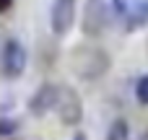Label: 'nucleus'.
<instances>
[{
    "mask_svg": "<svg viewBox=\"0 0 148 140\" xmlns=\"http://www.w3.org/2000/svg\"><path fill=\"white\" fill-rule=\"evenodd\" d=\"M55 109H57V114H60V122L68 125V127H75V125H81V120H83V101H81L78 91L70 88V86H60Z\"/></svg>",
    "mask_w": 148,
    "mask_h": 140,
    "instance_id": "obj_3",
    "label": "nucleus"
},
{
    "mask_svg": "<svg viewBox=\"0 0 148 140\" xmlns=\"http://www.w3.org/2000/svg\"><path fill=\"white\" fill-rule=\"evenodd\" d=\"M26 62H29L26 47H23L18 39H8V42L3 44V55H0L3 75H5V78H21L23 70H26Z\"/></svg>",
    "mask_w": 148,
    "mask_h": 140,
    "instance_id": "obj_4",
    "label": "nucleus"
},
{
    "mask_svg": "<svg viewBox=\"0 0 148 140\" xmlns=\"http://www.w3.org/2000/svg\"><path fill=\"white\" fill-rule=\"evenodd\" d=\"M109 21H112V5H109V0H86L83 18H81V26H83L86 36H101L107 31Z\"/></svg>",
    "mask_w": 148,
    "mask_h": 140,
    "instance_id": "obj_2",
    "label": "nucleus"
},
{
    "mask_svg": "<svg viewBox=\"0 0 148 140\" xmlns=\"http://www.w3.org/2000/svg\"><path fill=\"white\" fill-rule=\"evenodd\" d=\"M138 140H148V130H146V132H143V135H140Z\"/></svg>",
    "mask_w": 148,
    "mask_h": 140,
    "instance_id": "obj_13",
    "label": "nucleus"
},
{
    "mask_svg": "<svg viewBox=\"0 0 148 140\" xmlns=\"http://www.w3.org/2000/svg\"><path fill=\"white\" fill-rule=\"evenodd\" d=\"M57 94H60V86L57 83H42L34 94H31V99H29V112L34 114V117H42V114H47L49 109H55V104H57Z\"/></svg>",
    "mask_w": 148,
    "mask_h": 140,
    "instance_id": "obj_6",
    "label": "nucleus"
},
{
    "mask_svg": "<svg viewBox=\"0 0 148 140\" xmlns=\"http://www.w3.org/2000/svg\"><path fill=\"white\" fill-rule=\"evenodd\" d=\"M148 23V0H135L125 10V26L127 31H138Z\"/></svg>",
    "mask_w": 148,
    "mask_h": 140,
    "instance_id": "obj_7",
    "label": "nucleus"
},
{
    "mask_svg": "<svg viewBox=\"0 0 148 140\" xmlns=\"http://www.w3.org/2000/svg\"><path fill=\"white\" fill-rule=\"evenodd\" d=\"M104 140H130V125H127V120H122V117L114 120V122L109 125Z\"/></svg>",
    "mask_w": 148,
    "mask_h": 140,
    "instance_id": "obj_8",
    "label": "nucleus"
},
{
    "mask_svg": "<svg viewBox=\"0 0 148 140\" xmlns=\"http://www.w3.org/2000/svg\"><path fill=\"white\" fill-rule=\"evenodd\" d=\"M10 5H13V0H0V13H5Z\"/></svg>",
    "mask_w": 148,
    "mask_h": 140,
    "instance_id": "obj_11",
    "label": "nucleus"
},
{
    "mask_svg": "<svg viewBox=\"0 0 148 140\" xmlns=\"http://www.w3.org/2000/svg\"><path fill=\"white\" fill-rule=\"evenodd\" d=\"M16 130H18L16 120H10V117H0V138H8V135H13Z\"/></svg>",
    "mask_w": 148,
    "mask_h": 140,
    "instance_id": "obj_10",
    "label": "nucleus"
},
{
    "mask_svg": "<svg viewBox=\"0 0 148 140\" xmlns=\"http://www.w3.org/2000/svg\"><path fill=\"white\" fill-rule=\"evenodd\" d=\"M73 140H86V135H83V132H75V138Z\"/></svg>",
    "mask_w": 148,
    "mask_h": 140,
    "instance_id": "obj_12",
    "label": "nucleus"
},
{
    "mask_svg": "<svg viewBox=\"0 0 148 140\" xmlns=\"http://www.w3.org/2000/svg\"><path fill=\"white\" fill-rule=\"evenodd\" d=\"M75 23V0H55L49 10V26L57 36H65Z\"/></svg>",
    "mask_w": 148,
    "mask_h": 140,
    "instance_id": "obj_5",
    "label": "nucleus"
},
{
    "mask_svg": "<svg viewBox=\"0 0 148 140\" xmlns=\"http://www.w3.org/2000/svg\"><path fill=\"white\" fill-rule=\"evenodd\" d=\"M112 60L104 49L99 47H75L73 55H70V68L78 78L83 81H96L101 78L107 70H109Z\"/></svg>",
    "mask_w": 148,
    "mask_h": 140,
    "instance_id": "obj_1",
    "label": "nucleus"
},
{
    "mask_svg": "<svg viewBox=\"0 0 148 140\" xmlns=\"http://www.w3.org/2000/svg\"><path fill=\"white\" fill-rule=\"evenodd\" d=\"M135 99H138V104L148 107V75L138 78V83H135Z\"/></svg>",
    "mask_w": 148,
    "mask_h": 140,
    "instance_id": "obj_9",
    "label": "nucleus"
}]
</instances>
